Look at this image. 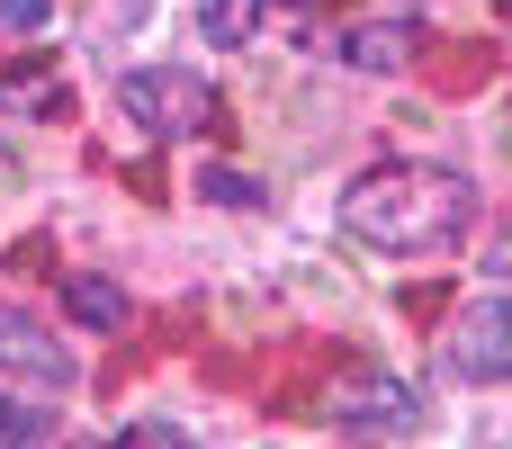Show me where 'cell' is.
Here are the masks:
<instances>
[{
    "instance_id": "6da1fadb",
    "label": "cell",
    "mask_w": 512,
    "mask_h": 449,
    "mask_svg": "<svg viewBox=\"0 0 512 449\" xmlns=\"http://www.w3.org/2000/svg\"><path fill=\"white\" fill-rule=\"evenodd\" d=\"M468 216H477V198L441 162H369L342 189V234L369 252H450L468 234Z\"/></svg>"
},
{
    "instance_id": "7a4b0ae2",
    "label": "cell",
    "mask_w": 512,
    "mask_h": 449,
    "mask_svg": "<svg viewBox=\"0 0 512 449\" xmlns=\"http://www.w3.org/2000/svg\"><path fill=\"white\" fill-rule=\"evenodd\" d=\"M117 99H126V117H135L144 135H198V126L216 117V90H207L198 72H126Z\"/></svg>"
},
{
    "instance_id": "3957f363",
    "label": "cell",
    "mask_w": 512,
    "mask_h": 449,
    "mask_svg": "<svg viewBox=\"0 0 512 449\" xmlns=\"http://www.w3.org/2000/svg\"><path fill=\"white\" fill-rule=\"evenodd\" d=\"M441 360H450L459 378H477V387H486V378H512V297H477V306H459Z\"/></svg>"
},
{
    "instance_id": "277c9868",
    "label": "cell",
    "mask_w": 512,
    "mask_h": 449,
    "mask_svg": "<svg viewBox=\"0 0 512 449\" xmlns=\"http://www.w3.org/2000/svg\"><path fill=\"white\" fill-rule=\"evenodd\" d=\"M0 378H18V387H72V351L45 324H27L18 306H0Z\"/></svg>"
},
{
    "instance_id": "5b68a950",
    "label": "cell",
    "mask_w": 512,
    "mask_h": 449,
    "mask_svg": "<svg viewBox=\"0 0 512 449\" xmlns=\"http://www.w3.org/2000/svg\"><path fill=\"white\" fill-rule=\"evenodd\" d=\"M333 423H342V432H414L423 414H414V387H396V378H360V387L333 396Z\"/></svg>"
},
{
    "instance_id": "8992f818",
    "label": "cell",
    "mask_w": 512,
    "mask_h": 449,
    "mask_svg": "<svg viewBox=\"0 0 512 449\" xmlns=\"http://www.w3.org/2000/svg\"><path fill=\"white\" fill-rule=\"evenodd\" d=\"M342 63H351V72H405V63H414V27H405V18H369V27L342 36Z\"/></svg>"
},
{
    "instance_id": "52a82bcc",
    "label": "cell",
    "mask_w": 512,
    "mask_h": 449,
    "mask_svg": "<svg viewBox=\"0 0 512 449\" xmlns=\"http://www.w3.org/2000/svg\"><path fill=\"white\" fill-rule=\"evenodd\" d=\"M63 306H72L81 324H99V333H126V315H135V306H126V288H117V279H90V270H72V279H63Z\"/></svg>"
},
{
    "instance_id": "ba28073f",
    "label": "cell",
    "mask_w": 512,
    "mask_h": 449,
    "mask_svg": "<svg viewBox=\"0 0 512 449\" xmlns=\"http://www.w3.org/2000/svg\"><path fill=\"white\" fill-rule=\"evenodd\" d=\"M198 36L225 45V54H243L261 36V0H198Z\"/></svg>"
},
{
    "instance_id": "9c48e42d",
    "label": "cell",
    "mask_w": 512,
    "mask_h": 449,
    "mask_svg": "<svg viewBox=\"0 0 512 449\" xmlns=\"http://www.w3.org/2000/svg\"><path fill=\"white\" fill-rule=\"evenodd\" d=\"M0 441H54V414L27 405L18 387H0Z\"/></svg>"
},
{
    "instance_id": "30bf717a",
    "label": "cell",
    "mask_w": 512,
    "mask_h": 449,
    "mask_svg": "<svg viewBox=\"0 0 512 449\" xmlns=\"http://www.w3.org/2000/svg\"><path fill=\"white\" fill-rule=\"evenodd\" d=\"M198 198H207V207H261V180H243V171L216 162V171H198Z\"/></svg>"
},
{
    "instance_id": "8fae6325",
    "label": "cell",
    "mask_w": 512,
    "mask_h": 449,
    "mask_svg": "<svg viewBox=\"0 0 512 449\" xmlns=\"http://www.w3.org/2000/svg\"><path fill=\"white\" fill-rule=\"evenodd\" d=\"M0 99H9V108H27V99H36V117H54V72H9V81H0Z\"/></svg>"
},
{
    "instance_id": "7c38bea8",
    "label": "cell",
    "mask_w": 512,
    "mask_h": 449,
    "mask_svg": "<svg viewBox=\"0 0 512 449\" xmlns=\"http://www.w3.org/2000/svg\"><path fill=\"white\" fill-rule=\"evenodd\" d=\"M54 18V0H0V36H36Z\"/></svg>"
},
{
    "instance_id": "4fadbf2b",
    "label": "cell",
    "mask_w": 512,
    "mask_h": 449,
    "mask_svg": "<svg viewBox=\"0 0 512 449\" xmlns=\"http://www.w3.org/2000/svg\"><path fill=\"white\" fill-rule=\"evenodd\" d=\"M261 18H288L297 27V18H315V0H261Z\"/></svg>"
},
{
    "instance_id": "5bb4252c",
    "label": "cell",
    "mask_w": 512,
    "mask_h": 449,
    "mask_svg": "<svg viewBox=\"0 0 512 449\" xmlns=\"http://www.w3.org/2000/svg\"><path fill=\"white\" fill-rule=\"evenodd\" d=\"M495 279H512V243H504V252H495Z\"/></svg>"
}]
</instances>
